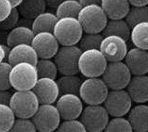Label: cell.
Instances as JSON below:
<instances>
[{"instance_id": "4dcf8cb0", "label": "cell", "mask_w": 148, "mask_h": 132, "mask_svg": "<svg viewBox=\"0 0 148 132\" xmlns=\"http://www.w3.org/2000/svg\"><path fill=\"white\" fill-rule=\"evenodd\" d=\"M15 120L16 117L10 106L0 104V132H8Z\"/></svg>"}, {"instance_id": "ffe728a7", "label": "cell", "mask_w": 148, "mask_h": 132, "mask_svg": "<svg viewBox=\"0 0 148 132\" xmlns=\"http://www.w3.org/2000/svg\"><path fill=\"white\" fill-rule=\"evenodd\" d=\"M100 6L109 20L125 19L130 9L127 0H102Z\"/></svg>"}, {"instance_id": "8d00e7d4", "label": "cell", "mask_w": 148, "mask_h": 132, "mask_svg": "<svg viewBox=\"0 0 148 132\" xmlns=\"http://www.w3.org/2000/svg\"><path fill=\"white\" fill-rule=\"evenodd\" d=\"M13 9L10 0H0V22L8 17Z\"/></svg>"}, {"instance_id": "d6a6232c", "label": "cell", "mask_w": 148, "mask_h": 132, "mask_svg": "<svg viewBox=\"0 0 148 132\" xmlns=\"http://www.w3.org/2000/svg\"><path fill=\"white\" fill-rule=\"evenodd\" d=\"M55 132H87L79 120H63Z\"/></svg>"}, {"instance_id": "60d3db41", "label": "cell", "mask_w": 148, "mask_h": 132, "mask_svg": "<svg viewBox=\"0 0 148 132\" xmlns=\"http://www.w3.org/2000/svg\"><path fill=\"white\" fill-rule=\"evenodd\" d=\"M130 6L133 7H142L148 6V0H127Z\"/></svg>"}, {"instance_id": "74e56055", "label": "cell", "mask_w": 148, "mask_h": 132, "mask_svg": "<svg viewBox=\"0 0 148 132\" xmlns=\"http://www.w3.org/2000/svg\"><path fill=\"white\" fill-rule=\"evenodd\" d=\"M12 94L9 90H0V104L10 105Z\"/></svg>"}, {"instance_id": "8fae6325", "label": "cell", "mask_w": 148, "mask_h": 132, "mask_svg": "<svg viewBox=\"0 0 148 132\" xmlns=\"http://www.w3.org/2000/svg\"><path fill=\"white\" fill-rule=\"evenodd\" d=\"M132 100L125 89L110 90L103 106L111 117H124L132 108Z\"/></svg>"}, {"instance_id": "484cf974", "label": "cell", "mask_w": 148, "mask_h": 132, "mask_svg": "<svg viewBox=\"0 0 148 132\" xmlns=\"http://www.w3.org/2000/svg\"><path fill=\"white\" fill-rule=\"evenodd\" d=\"M135 47L148 51V22H143L131 28L130 38Z\"/></svg>"}, {"instance_id": "30bf717a", "label": "cell", "mask_w": 148, "mask_h": 132, "mask_svg": "<svg viewBox=\"0 0 148 132\" xmlns=\"http://www.w3.org/2000/svg\"><path fill=\"white\" fill-rule=\"evenodd\" d=\"M81 49L77 45L61 46L54 57L58 71L61 75H77L78 60L81 55Z\"/></svg>"}, {"instance_id": "44dd1931", "label": "cell", "mask_w": 148, "mask_h": 132, "mask_svg": "<svg viewBox=\"0 0 148 132\" xmlns=\"http://www.w3.org/2000/svg\"><path fill=\"white\" fill-rule=\"evenodd\" d=\"M34 35L35 34L32 31L31 27L26 26H17L9 32L6 40L7 46L12 48L13 46L22 44H31Z\"/></svg>"}, {"instance_id": "7a4b0ae2", "label": "cell", "mask_w": 148, "mask_h": 132, "mask_svg": "<svg viewBox=\"0 0 148 132\" xmlns=\"http://www.w3.org/2000/svg\"><path fill=\"white\" fill-rule=\"evenodd\" d=\"M9 106L16 118L31 119L38 110L40 103L32 90L15 91L12 95Z\"/></svg>"}, {"instance_id": "8992f818", "label": "cell", "mask_w": 148, "mask_h": 132, "mask_svg": "<svg viewBox=\"0 0 148 132\" xmlns=\"http://www.w3.org/2000/svg\"><path fill=\"white\" fill-rule=\"evenodd\" d=\"M109 88L101 77L86 78L79 89V97L87 105H102L106 100Z\"/></svg>"}, {"instance_id": "3957f363", "label": "cell", "mask_w": 148, "mask_h": 132, "mask_svg": "<svg viewBox=\"0 0 148 132\" xmlns=\"http://www.w3.org/2000/svg\"><path fill=\"white\" fill-rule=\"evenodd\" d=\"M36 66L27 62H21L13 65L10 73V86L15 91L32 90L38 80Z\"/></svg>"}, {"instance_id": "6da1fadb", "label": "cell", "mask_w": 148, "mask_h": 132, "mask_svg": "<svg viewBox=\"0 0 148 132\" xmlns=\"http://www.w3.org/2000/svg\"><path fill=\"white\" fill-rule=\"evenodd\" d=\"M52 33L61 46L77 45L84 34L77 18H60L56 23Z\"/></svg>"}, {"instance_id": "4316f807", "label": "cell", "mask_w": 148, "mask_h": 132, "mask_svg": "<svg viewBox=\"0 0 148 132\" xmlns=\"http://www.w3.org/2000/svg\"><path fill=\"white\" fill-rule=\"evenodd\" d=\"M81 9L82 6L78 0H65L58 6L56 9V15L59 19L65 17L77 18Z\"/></svg>"}, {"instance_id": "d6986e66", "label": "cell", "mask_w": 148, "mask_h": 132, "mask_svg": "<svg viewBox=\"0 0 148 132\" xmlns=\"http://www.w3.org/2000/svg\"><path fill=\"white\" fill-rule=\"evenodd\" d=\"M127 120L134 132H148V105L137 104L129 110Z\"/></svg>"}, {"instance_id": "603a6c76", "label": "cell", "mask_w": 148, "mask_h": 132, "mask_svg": "<svg viewBox=\"0 0 148 132\" xmlns=\"http://www.w3.org/2000/svg\"><path fill=\"white\" fill-rule=\"evenodd\" d=\"M131 28L128 27L125 19L108 20V23L102 31L103 36H118L127 42L130 38Z\"/></svg>"}, {"instance_id": "e0dca14e", "label": "cell", "mask_w": 148, "mask_h": 132, "mask_svg": "<svg viewBox=\"0 0 148 132\" xmlns=\"http://www.w3.org/2000/svg\"><path fill=\"white\" fill-rule=\"evenodd\" d=\"M132 102L145 104L148 102V76H133L125 88Z\"/></svg>"}, {"instance_id": "83f0119b", "label": "cell", "mask_w": 148, "mask_h": 132, "mask_svg": "<svg viewBox=\"0 0 148 132\" xmlns=\"http://www.w3.org/2000/svg\"><path fill=\"white\" fill-rule=\"evenodd\" d=\"M125 21L130 28L140 23L148 22V6H130V9L125 17Z\"/></svg>"}, {"instance_id": "4fadbf2b", "label": "cell", "mask_w": 148, "mask_h": 132, "mask_svg": "<svg viewBox=\"0 0 148 132\" xmlns=\"http://www.w3.org/2000/svg\"><path fill=\"white\" fill-rule=\"evenodd\" d=\"M55 106L59 110L61 120L78 119L84 109L83 101L79 95L71 94L60 95Z\"/></svg>"}, {"instance_id": "7bdbcfd3", "label": "cell", "mask_w": 148, "mask_h": 132, "mask_svg": "<svg viewBox=\"0 0 148 132\" xmlns=\"http://www.w3.org/2000/svg\"><path fill=\"white\" fill-rule=\"evenodd\" d=\"M10 2H12L13 8H17L20 5V3L22 2V0H10Z\"/></svg>"}, {"instance_id": "d590c367", "label": "cell", "mask_w": 148, "mask_h": 132, "mask_svg": "<svg viewBox=\"0 0 148 132\" xmlns=\"http://www.w3.org/2000/svg\"><path fill=\"white\" fill-rule=\"evenodd\" d=\"M20 13L18 12L17 8H13L10 15L5 20L0 22V29L1 30H12L14 27H17V24L19 22Z\"/></svg>"}, {"instance_id": "2e32d148", "label": "cell", "mask_w": 148, "mask_h": 132, "mask_svg": "<svg viewBox=\"0 0 148 132\" xmlns=\"http://www.w3.org/2000/svg\"><path fill=\"white\" fill-rule=\"evenodd\" d=\"M124 62L132 76L148 74V51L137 47L130 48L124 59Z\"/></svg>"}, {"instance_id": "cb8c5ba5", "label": "cell", "mask_w": 148, "mask_h": 132, "mask_svg": "<svg viewBox=\"0 0 148 132\" xmlns=\"http://www.w3.org/2000/svg\"><path fill=\"white\" fill-rule=\"evenodd\" d=\"M58 20L59 18L57 17L56 13L45 12L33 19L31 24V29L34 34L41 33V32H53L54 27Z\"/></svg>"}, {"instance_id": "9c48e42d", "label": "cell", "mask_w": 148, "mask_h": 132, "mask_svg": "<svg viewBox=\"0 0 148 132\" xmlns=\"http://www.w3.org/2000/svg\"><path fill=\"white\" fill-rule=\"evenodd\" d=\"M79 118L87 132H103L110 121V115L102 105H87Z\"/></svg>"}, {"instance_id": "ab89813d", "label": "cell", "mask_w": 148, "mask_h": 132, "mask_svg": "<svg viewBox=\"0 0 148 132\" xmlns=\"http://www.w3.org/2000/svg\"><path fill=\"white\" fill-rule=\"evenodd\" d=\"M46 3V7H48L50 9H54L56 10L58 8V6L61 4L63 1L65 0H45Z\"/></svg>"}, {"instance_id": "836d02e7", "label": "cell", "mask_w": 148, "mask_h": 132, "mask_svg": "<svg viewBox=\"0 0 148 132\" xmlns=\"http://www.w3.org/2000/svg\"><path fill=\"white\" fill-rule=\"evenodd\" d=\"M8 132H38L31 119L16 118L13 126Z\"/></svg>"}, {"instance_id": "e575fe53", "label": "cell", "mask_w": 148, "mask_h": 132, "mask_svg": "<svg viewBox=\"0 0 148 132\" xmlns=\"http://www.w3.org/2000/svg\"><path fill=\"white\" fill-rule=\"evenodd\" d=\"M12 67L9 62H3L0 63V90H10L12 88L10 82V73Z\"/></svg>"}, {"instance_id": "7c38bea8", "label": "cell", "mask_w": 148, "mask_h": 132, "mask_svg": "<svg viewBox=\"0 0 148 132\" xmlns=\"http://www.w3.org/2000/svg\"><path fill=\"white\" fill-rule=\"evenodd\" d=\"M99 50L108 62H123L127 53L126 41L118 36H104Z\"/></svg>"}, {"instance_id": "5b68a950", "label": "cell", "mask_w": 148, "mask_h": 132, "mask_svg": "<svg viewBox=\"0 0 148 132\" xmlns=\"http://www.w3.org/2000/svg\"><path fill=\"white\" fill-rule=\"evenodd\" d=\"M108 60L99 49L82 51L78 60V70L86 78L101 77L107 67Z\"/></svg>"}, {"instance_id": "f1b7e54d", "label": "cell", "mask_w": 148, "mask_h": 132, "mask_svg": "<svg viewBox=\"0 0 148 132\" xmlns=\"http://www.w3.org/2000/svg\"><path fill=\"white\" fill-rule=\"evenodd\" d=\"M38 77H47L56 79L58 77V71L56 63L51 59H39L36 64Z\"/></svg>"}, {"instance_id": "9a60e30c", "label": "cell", "mask_w": 148, "mask_h": 132, "mask_svg": "<svg viewBox=\"0 0 148 132\" xmlns=\"http://www.w3.org/2000/svg\"><path fill=\"white\" fill-rule=\"evenodd\" d=\"M32 91L37 96L40 105L54 104L60 97V89L55 79L40 77Z\"/></svg>"}, {"instance_id": "f35d334b", "label": "cell", "mask_w": 148, "mask_h": 132, "mask_svg": "<svg viewBox=\"0 0 148 132\" xmlns=\"http://www.w3.org/2000/svg\"><path fill=\"white\" fill-rule=\"evenodd\" d=\"M10 49V48L9 46H5V45L0 44V63H2L6 58H8Z\"/></svg>"}, {"instance_id": "7402d4cb", "label": "cell", "mask_w": 148, "mask_h": 132, "mask_svg": "<svg viewBox=\"0 0 148 132\" xmlns=\"http://www.w3.org/2000/svg\"><path fill=\"white\" fill-rule=\"evenodd\" d=\"M46 8L45 0H22L17 10L24 18L33 20L40 14L45 12Z\"/></svg>"}, {"instance_id": "b9f144b4", "label": "cell", "mask_w": 148, "mask_h": 132, "mask_svg": "<svg viewBox=\"0 0 148 132\" xmlns=\"http://www.w3.org/2000/svg\"><path fill=\"white\" fill-rule=\"evenodd\" d=\"M102 0H78L82 7L88 6V5H101Z\"/></svg>"}, {"instance_id": "ba28073f", "label": "cell", "mask_w": 148, "mask_h": 132, "mask_svg": "<svg viewBox=\"0 0 148 132\" xmlns=\"http://www.w3.org/2000/svg\"><path fill=\"white\" fill-rule=\"evenodd\" d=\"M31 121L38 132H55L61 123V117L55 105L41 104Z\"/></svg>"}, {"instance_id": "ac0fdd59", "label": "cell", "mask_w": 148, "mask_h": 132, "mask_svg": "<svg viewBox=\"0 0 148 132\" xmlns=\"http://www.w3.org/2000/svg\"><path fill=\"white\" fill-rule=\"evenodd\" d=\"M8 62L12 66L21 62H27L36 65L38 62V55L31 44H22L13 46L10 49Z\"/></svg>"}, {"instance_id": "52a82bcc", "label": "cell", "mask_w": 148, "mask_h": 132, "mask_svg": "<svg viewBox=\"0 0 148 132\" xmlns=\"http://www.w3.org/2000/svg\"><path fill=\"white\" fill-rule=\"evenodd\" d=\"M132 75L124 62H108L101 78L109 90L125 89L131 79Z\"/></svg>"}, {"instance_id": "277c9868", "label": "cell", "mask_w": 148, "mask_h": 132, "mask_svg": "<svg viewBox=\"0 0 148 132\" xmlns=\"http://www.w3.org/2000/svg\"><path fill=\"white\" fill-rule=\"evenodd\" d=\"M77 20L84 33H102L109 19L100 5H88L82 7Z\"/></svg>"}, {"instance_id": "5bb4252c", "label": "cell", "mask_w": 148, "mask_h": 132, "mask_svg": "<svg viewBox=\"0 0 148 132\" xmlns=\"http://www.w3.org/2000/svg\"><path fill=\"white\" fill-rule=\"evenodd\" d=\"M39 59H53L60 48V44L52 32H41L34 35L31 42Z\"/></svg>"}, {"instance_id": "d4e9b609", "label": "cell", "mask_w": 148, "mask_h": 132, "mask_svg": "<svg viewBox=\"0 0 148 132\" xmlns=\"http://www.w3.org/2000/svg\"><path fill=\"white\" fill-rule=\"evenodd\" d=\"M60 89V95L62 94H79L82 80L77 75H61L57 81Z\"/></svg>"}, {"instance_id": "1f68e13d", "label": "cell", "mask_w": 148, "mask_h": 132, "mask_svg": "<svg viewBox=\"0 0 148 132\" xmlns=\"http://www.w3.org/2000/svg\"><path fill=\"white\" fill-rule=\"evenodd\" d=\"M103 132H134L128 120L124 117H112L110 119Z\"/></svg>"}, {"instance_id": "f546056e", "label": "cell", "mask_w": 148, "mask_h": 132, "mask_svg": "<svg viewBox=\"0 0 148 132\" xmlns=\"http://www.w3.org/2000/svg\"><path fill=\"white\" fill-rule=\"evenodd\" d=\"M104 36L102 33H85L82 35L78 42V47L81 51L90 50V49H99Z\"/></svg>"}]
</instances>
